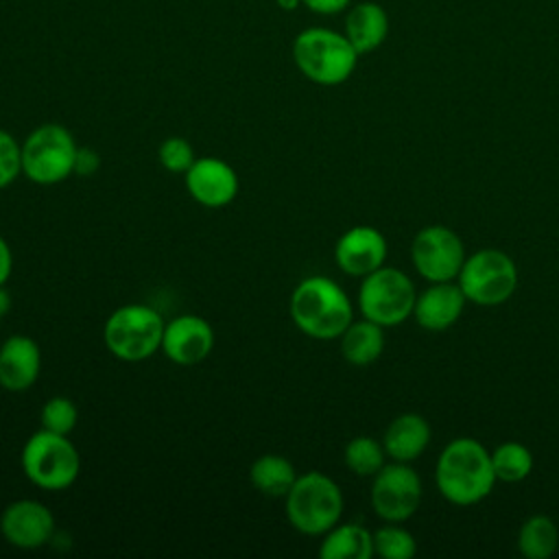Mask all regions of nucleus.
Listing matches in <instances>:
<instances>
[{
    "mask_svg": "<svg viewBox=\"0 0 559 559\" xmlns=\"http://www.w3.org/2000/svg\"><path fill=\"white\" fill-rule=\"evenodd\" d=\"M435 483L439 493L456 507L485 500L496 485L491 452L472 437L452 439L437 459Z\"/></svg>",
    "mask_w": 559,
    "mask_h": 559,
    "instance_id": "1",
    "label": "nucleus"
},
{
    "mask_svg": "<svg viewBox=\"0 0 559 559\" xmlns=\"http://www.w3.org/2000/svg\"><path fill=\"white\" fill-rule=\"evenodd\" d=\"M290 319L310 338H338L354 321V308L347 293L325 275L304 277L288 301Z\"/></svg>",
    "mask_w": 559,
    "mask_h": 559,
    "instance_id": "2",
    "label": "nucleus"
},
{
    "mask_svg": "<svg viewBox=\"0 0 559 559\" xmlns=\"http://www.w3.org/2000/svg\"><path fill=\"white\" fill-rule=\"evenodd\" d=\"M358 52L345 37L332 28H306L293 41V61L297 70L317 85L345 83L358 63Z\"/></svg>",
    "mask_w": 559,
    "mask_h": 559,
    "instance_id": "3",
    "label": "nucleus"
},
{
    "mask_svg": "<svg viewBox=\"0 0 559 559\" xmlns=\"http://www.w3.org/2000/svg\"><path fill=\"white\" fill-rule=\"evenodd\" d=\"M286 500V518L295 531L304 535H323L338 524L343 513L341 487L323 472H306L297 476Z\"/></svg>",
    "mask_w": 559,
    "mask_h": 559,
    "instance_id": "4",
    "label": "nucleus"
},
{
    "mask_svg": "<svg viewBox=\"0 0 559 559\" xmlns=\"http://www.w3.org/2000/svg\"><path fill=\"white\" fill-rule=\"evenodd\" d=\"M166 321L146 304H127L116 308L103 328V341L111 356L138 362L162 347Z\"/></svg>",
    "mask_w": 559,
    "mask_h": 559,
    "instance_id": "5",
    "label": "nucleus"
},
{
    "mask_svg": "<svg viewBox=\"0 0 559 559\" xmlns=\"http://www.w3.org/2000/svg\"><path fill=\"white\" fill-rule=\"evenodd\" d=\"M24 476L48 491L70 487L81 472V456L68 435H57L39 428L22 448Z\"/></svg>",
    "mask_w": 559,
    "mask_h": 559,
    "instance_id": "6",
    "label": "nucleus"
},
{
    "mask_svg": "<svg viewBox=\"0 0 559 559\" xmlns=\"http://www.w3.org/2000/svg\"><path fill=\"white\" fill-rule=\"evenodd\" d=\"M76 142L72 133L55 122H46L28 133L22 144V175L33 183L52 186L74 173Z\"/></svg>",
    "mask_w": 559,
    "mask_h": 559,
    "instance_id": "7",
    "label": "nucleus"
},
{
    "mask_svg": "<svg viewBox=\"0 0 559 559\" xmlns=\"http://www.w3.org/2000/svg\"><path fill=\"white\" fill-rule=\"evenodd\" d=\"M456 284L467 301L476 306H500L518 288V266L500 249H478L465 258Z\"/></svg>",
    "mask_w": 559,
    "mask_h": 559,
    "instance_id": "8",
    "label": "nucleus"
},
{
    "mask_svg": "<svg viewBox=\"0 0 559 559\" xmlns=\"http://www.w3.org/2000/svg\"><path fill=\"white\" fill-rule=\"evenodd\" d=\"M415 299L413 280L393 266H380L365 275L358 288L360 314L382 328L400 325L413 317Z\"/></svg>",
    "mask_w": 559,
    "mask_h": 559,
    "instance_id": "9",
    "label": "nucleus"
},
{
    "mask_svg": "<svg viewBox=\"0 0 559 559\" xmlns=\"http://www.w3.org/2000/svg\"><path fill=\"white\" fill-rule=\"evenodd\" d=\"M465 258L463 240L445 225H428L411 242L413 266L428 284L456 280Z\"/></svg>",
    "mask_w": 559,
    "mask_h": 559,
    "instance_id": "10",
    "label": "nucleus"
},
{
    "mask_svg": "<svg viewBox=\"0 0 559 559\" xmlns=\"http://www.w3.org/2000/svg\"><path fill=\"white\" fill-rule=\"evenodd\" d=\"M371 507L384 522L408 520L421 502L419 474L408 463H384L371 483Z\"/></svg>",
    "mask_w": 559,
    "mask_h": 559,
    "instance_id": "11",
    "label": "nucleus"
},
{
    "mask_svg": "<svg viewBox=\"0 0 559 559\" xmlns=\"http://www.w3.org/2000/svg\"><path fill=\"white\" fill-rule=\"evenodd\" d=\"M55 533V515L50 509L31 498L13 500L9 502L0 513V535L7 544L22 548V550H35L50 542Z\"/></svg>",
    "mask_w": 559,
    "mask_h": 559,
    "instance_id": "12",
    "label": "nucleus"
},
{
    "mask_svg": "<svg viewBox=\"0 0 559 559\" xmlns=\"http://www.w3.org/2000/svg\"><path fill=\"white\" fill-rule=\"evenodd\" d=\"M389 247L380 229L371 225H356L341 234L334 245L336 266L352 277H365L376 269L384 266Z\"/></svg>",
    "mask_w": 559,
    "mask_h": 559,
    "instance_id": "13",
    "label": "nucleus"
},
{
    "mask_svg": "<svg viewBox=\"0 0 559 559\" xmlns=\"http://www.w3.org/2000/svg\"><path fill=\"white\" fill-rule=\"evenodd\" d=\"M212 347L214 330L197 314H179L164 325L159 352L175 365H197L210 356Z\"/></svg>",
    "mask_w": 559,
    "mask_h": 559,
    "instance_id": "14",
    "label": "nucleus"
},
{
    "mask_svg": "<svg viewBox=\"0 0 559 559\" xmlns=\"http://www.w3.org/2000/svg\"><path fill=\"white\" fill-rule=\"evenodd\" d=\"M183 179L190 197L205 207L229 205L238 194L236 170L218 157H197Z\"/></svg>",
    "mask_w": 559,
    "mask_h": 559,
    "instance_id": "15",
    "label": "nucleus"
},
{
    "mask_svg": "<svg viewBox=\"0 0 559 559\" xmlns=\"http://www.w3.org/2000/svg\"><path fill=\"white\" fill-rule=\"evenodd\" d=\"M465 304L467 299L454 280L432 282L417 295L413 317L419 323V328L428 332H443L461 319Z\"/></svg>",
    "mask_w": 559,
    "mask_h": 559,
    "instance_id": "16",
    "label": "nucleus"
},
{
    "mask_svg": "<svg viewBox=\"0 0 559 559\" xmlns=\"http://www.w3.org/2000/svg\"><path fill=\"white\" fill-rule=\"evenodd\" d=\"M41 371L39 345L24 334H13L0 345V386L11 393L26 391Z\"/></svg>",
    "mask_w": 559,
    "mask_h": 559,
    "instance_id": "17",
    "label": "nucleus"
},
{
    "mask_svg": "<svg viewBox=\"0 0 559 559\" xmlns=\"http://www.w3.org/2000/svg\"><path fill=\"white\" fill-rule=\"evenodd\" d=\"M430 443V424L417 413H402L384 430L382 445L391 461L411 463L424 454Z\"/></svg>",
    "mask_w": 559,
    "mask_h": 559,
    "instance_id": "18",
    "label": "nucleus"
},
{
    "mask_svg": "<svg viewBox=\"0 0 559 559\" xmlns=\"http://www.w3.org/2000/svg\"><path fill=\"white\" fill-rule=\"evenodd\" d=\"M389 35V15L378 2H358L345 17V37L358 55L373 52Z\"/></svg>",
    "mask_w": 559,
    "mask_h": 559,
    "instance_id": "19",
    "label": "nucleus"
},
{
    "mask_svg": "<svg viewBox=\"0 0 559 559\" xmlns=\"http://www.w3.org/2000/svg\"><path fill=\"white\" fill-rule=\"evenodd\" d=\"M343 358L354 367H367L376 362L384 349V328L369 321H352L338 336Z\"/></svg>",
    "mask_w": 559,
    "mask_h": 559,
    "instance_id": "20",
    "label": "nucleus"
},
{
    "mask_svg": "<svg viewBox=\"0 0 559 559\" xmlns=\"http://www.w3.org/2000/svg\"><path fill=\"white\" fill-rule=\"evenodd\" d=\"M373 555V533L356 522L334 524L323 533L321 559H369Z\"/></svg>",
    "mask_w": 559,
    "mask_h": 559,
    "instance_id": "21",
    "label": "nucleus"
},
{
    "mask_svg": "<svg viewBox=\"0 0 559 559\" xmlns=\"http://www.w3.org/2000/svg\"><path fill=\"white\" fill-rule=\"evenodd\" d=\"M249 480L260 493L271 498H284L297 480V472L286 456L262 454L251 463Z\"/></svg>",
    "mask_w": 559,
    "mask_h": 559,
    "instance_id": "22",
    "label": "nucleus"
},
{
    "mask_svg": "<svg viewBox=\"0 0 559 559\" xmlns=\"http://www.w3.org/2000/svg\"><path fill=\"white\" fill-rule=\"evenodd\" d=\"M559 548V528L548 515H531L518 531V550L526 559H550Z\"/></svg>",
    "mask_w": 559,
    "mask_h": 559,
    "instance_id": "23",
    "label": "nucleus"
},
{
    "mask_svg": "<svg viewBox=\"0 0 559 559\" xmlns=\"http://www.w3.org/2000/svg\"><path fill=\"white\" fill-rule=\"evenodd\" d=\"M496 480L520 483L533 472V454L520 441H504L491 452Z\"/></svg>",
    "mask_w": 559,
    "mask_h": 559,
    "instance_id": "24",
    "label": "nucleus"
},
{
    "mask_svg": "<svg viewBox=\"0 0 559 559\" xmlns=\"http://www.w3.org/2000/svg\"><path fill=\"white\" fill-rule=\"evenodd\" d=\"M343 459H345V465L356 474V476H376L382 465H384V459H386V452H384V445L382 441H376L373 437H367V435H360V437H354L347 445H345V452H343Z\"/></svg>",
    "mask_w": 559,
    "mask_h": 559,
    "instance_id": "25",
    "label": "nucleus"
},
{
    "mask_svg": "<svg viewBox=\"0 0 559 559\" xmlns=\"http://www.w3.org/2000/svg\"><path fill=\"white\" fill-rule=\"evenodd\" d=\"M417 552L415 537L397 526V522H389L373 531V555L382 559H411Z\"/></svg>",
    "mask_w": 559,
    "mask_h": 559,
    "instance_id": "26",
    "label": "nucleus"
},
{
    "mask_svg": "<svg viewBox=\"0 0 559 559\" xmlns=\"http://www.w3.org/2000/svg\"><path fill=\"white\" fill-rule=\"evenodd\" d=\"M79 421V408L76 404L66 395H55L46 400L39 413V424L48 432L57 435H70Z\"/></svg>",
    "mask_w": 559,
    "mask_h": 559,
    "instance_id": "27",
    "label": "nucleus"
},
{
    "mask_svg": "<svg viewBox=\"0 0 559 559\" xmlns=\"http://www.w3.org/2000/svg\"><path fill=\"white\" fill-rule=\"evenodd\" d=\"M157 159L159 164L168 170V173H175V175H186V170L194 164V148L192 144L186 140V138H179V135H173V138H166L159 148H157Z\"/></svg>",
    "mask_w": 559,
    "mask_h": 559,
    "instance_id": "28",
    "label": "nucleus"
},
{
    "mask_svg": "<svg viewBox=\"0 0 559 559\" xmlns=\"http://www.w3.org/2000/svg\"><path fill=\"white\" fill-rule=\"evenodd\" d=\"M17 175H22V144L0 129V190L13 183Z\"/></svg>",
    "mask_w": 559,
    "mask_h": 559,
    "instance_id": "29",
    "label": "nucleus"
},
{
    "mask_svg": "<svg viewBox=\"0 0 559 559\" xmlns=\"http://www.w3.org/2000/svg\"><path fill=\"white\" fill-rule=\"evenodd\" d=\"M100 159H98V153L90 146H79L76 151V162H74V173L76 175H83V177H90L96 168H98Z\"/></svg>",
    "mask_w": 559,
    "mask_h": 559,
    "instance_id": "30",
    "label": "nucleus"
},
{
    "mask_svg": "<svg viewBox=\"0 0 559 559\" xmlns=\"http://www.w3.org/2000/svg\"><path fill=\"white\" fill-rule=\"evenodd\" d=\"M352 0H301V4H306L312 13H319V15H334V13H341L349 7Z\"/></svg>",
    "mask_w": 559,
    "mask_h": 559,
    "instance_id": "31",
    "label": "nucleus"
},
{
    "mask_svg": "<svg viewBox=\"0 0 559 559\" xmlns=\"http://www.w3.org/2000/svg\"><path fill=\"white\" fill-rule=\"evenodd\" d=\"M11 271H13V253H11L9 242L0 236V286H4L9 282Z\"/></svg>",
    "mask_w": 559,
    "mask_h": 559,
    "instance_id": "32",
    "label": "nucleus"
},
{
    "mask_svg": "<svg viewBox=\"0 0 559 559\" xmlns=\"http://www.w3.org/2000/svg\"><path fill=\"white\" fill-rule=\"evenodd\" d=\"M301 4V0H277V7L284 11H295Z\"/></svg>",
    "mask_w": 559,
    "mask_h": 559,
    "instance_id": "33",
    "label": "nucleus"
},
{
    "mask_svg": "<svg viewBox=\"0 0 559 559\" xmlns=\"http://www.w3.org/2000/svg\"><path fill=\"white\" fill-rule=\"evenodd\" d=\"M9 308V297L4 293V286H0V317L4 314V310Z\"/></svg>",
    "mask_w": 559,
    "mask_h": 559,
    "instance_id": "34",
    "label": "nucleus"
}]
</instances>
